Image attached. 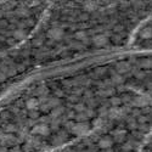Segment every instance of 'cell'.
I'll list each match as a JSON object with an SVG mask.
<instances>
[{
  "instance_id": "cell-1",
  "label": "cell",
  "mask_w": 152,
  "mask_h": 152,
  "mask_svg": "<svg viewBox=\"0 0 152 152\" xmlns=\"http://www.w3.org/2000/svg\"><path fill=\"white\" fill-rule=\"evenodd\" d=\"M71 132L77 136H83L90 132V126L86 122H78L73 124V126L71 128Z\"/></svg>"
},
{
  "instance_id": "cell-2",
  "label": "cell",
  "mask_w": 152,
  "mask_h": 152,
  "mask_svg": "<svg viewBox=\"0 0 152 152\" xmlns=\"http://www.w3.org/2000/svg\"><path fill=\"white\" fill-rule=\"evenodd\" d=\"M150 102H151V99H150V95H147V94L137 95L133 100V105L135 107H146L150 105Z\"/></svg>"
},
{
  "instance_id": "cell-3",
  "label": "cell",
  "mask_w": 152,
  "mask_h": 152,
  "mask_svg": "<svg viewBox=\"0 0 152 152\" xmlns=\"http://www.w3.org/2000/svg\"><path fill=\"white\" fill-rule=\"evenodd\" d=\"M63 34H65L63 33V29L60 27H53L48 31V37L53 40H61Z\"/></svg>"
},
{
  "instance_id": "cell-4",
  "label": "cell",
  "mask_w": 152,
  "mask_h": 152,
  "mask_svg": "<svg viewBox=\"0 0 152 152\" xmlns=\"http://www.w3.org/2000/svg\"><path fill=\"white\" fill-rule=\"evenodd\" d=\"M33 134H37V135H42V136H45L50 133V128L48 124H44V123H40V124H37L34 128H33Z\"/></svg>"
},
{
  "instance_id": "cell-5",
  "label": "cell",
  "mask_w": 152,
  "mask_h": 152,
  "mask_svg": "<svg viewBox=\"0 0 152 152\" xmlns=\"http://www.w3.org/2000/svg\"><path fill=\"white\" fill-rule=\"evenodd\" d=\"M130 63L129 62H126V61H121L118 62L117 65H116V71L118 74H125V73H128L130 71Z\"/></svg>"
},
{
  "instance_id": "cell-6",
  "label": "cell",
  "mask_w": 152,
  "mask_h": 152,
  "mask_svg": "<svg viewBox=\"0 0 152 152\" xmlns=\"http://www.w3.org/2000/svg\"><path fill=\"white\" fill-rule=\"evenodd\" d=\"M108 43V38L104 34H97L93 38V44L97 48H101V46H105L106 44Z\"/></svg>"
},
{
  "instance_id": "cell-7",
  "label": "cell",
  "mask_w": 152,
  "mask_h": 152,
  "mask_svg": "<svg viewBox=\"0 0 152 152\" xmlns=\"http://www.w3.org/2000/svg\"><path fill=\"white\" fill-rule=\"evenodd\" d=\"M113 145V139L110 136H104L99 140V147L104 150H110Z\"/></svg>"
},
{
  "instance_id": "cell-8",
  "label": "cell",
  "mask_w": 152,
  "mask_h": 152,
  "mask_svg": "<svg viewBox=\"0 0 152 152\" xmlns=\"http://www.w3.org/2000/svg\"><path fill=\"white\" fill-rule=\"evenodd\" d=\"M124 115V110L123 108H119V107H112L110 111H108V116L110 118H113V119H116V118H119Z\"/></svg>"
},
{
  "instance_id": "cell-9",
  "label": "cell",
  "mask_w": 152,
  "mask_h": 152,
  "mask_svg": "<svg viewBox=\"0 0 152 152\" xmlns=\"http://www.w3.org/2000/svg\"><path fill=\"white\" fill-rule=\"evenodd\" d=\"M26 107H27L29 111H35L38 107H39V101H38L35 97H31V99L27 100Z\"/></svg>"
},
{
  "instance_id": "cell-10",
  "label": "cell",
  "mask_w": 152,
  "mask_h": 152,
  "mask_svg": "<svg viewBox=\"0 0 152 152\" xmlns=\"http://www.w3.org/2000/svg\"><path fill=\"white\" fill-rule=\"evenodd\" d=\"M83 9L86 11V12H93L95 10H97V3H94V1H85L83 4Z\"/></svg>"
},
{
  "instance_id": "cell-11",
  "label": "cell",
  "mask_w": 152,
  "mask_h": 152,
  "mask_svg": "<svg viewBox=\"0 0 152 152\" xmlns=\"http://www.w3.org/2000/svg\"><path fill=\"white\" fill-rule=\"evenodd\" d=\"M151 35H152V32H151V28L150 27H146V28H144L140 32V37L142 38V39H150Z\"/></svg>"
},
{
  "instance_id": "cell-12",
  "label": "cell",
  "mask_w": 152,
  "mask_h": 152,
  "mask_svg": "<svg viewBox=\"0 0 152 152\" xmlns=\"http://www.w3.org/2000/svg\"><path fill=\"white\" fill-rule=\"evenodd\" d=\"M74 37H75V39L79 40V42H86V39H88V35H86V33H85L84 31L77 32Z\"/></svg>"
},
{
  "instance_id": "cell-13",
  "label": "cell",
  "mask_w": 152,
  "mask_h": 152,
  "mask_svg": "<svg viewBox=\"0 0 152 152\" xmlns=\"http://www.w3.org/2000/svg\"><path fill=\"white\" fill-rule=\"evenodd\" d=\"M24 37H26V33H24L23 29H16V31L14 32V38H15V39H17V40L23 39Z\"/></svg>"
},
{
  "instance_id": "cell-14",
  "label": "cell",
  "mask_w": 152,
  "mask_h": 152,
  "mask_svg": "<svg viewBox=\"0 0 152 152\" xmlns=\"http://www.w3.org/2000/svg\"><path fill=\"white\" fill-rule=\"evenodd\" d=\"M124 135H125V133L123 130H117V132H115V134H113V139H115L116 141H122L124 139Z\"/></svg>"
},
{
  "instance_id": "cell-15",
  "label": "cell",
  "mask_w": 152,
  "mask_h": 152,
  "mask_svg": "<svg viewBox=\"0 0 152 152\" xmlns=\"http://www.w3.org/2000/svg\"><path fill=\"white\" fill-rule=\"evenodd\" d=\"M123 77L121 74H118V73H116V74H113L112 75V82L113 83H116V84H121V83H123Z\"/></svg>"
},
{
  "instance_id": "cell-16",
  "label": "cell",
  "mask_w": 152,
  "mask_h": 152,
  "mask_svg": "<svg viewBox=\"0 0 152 152\" xmlns=\"http://www.w3.org/2000/svg\"><path fill=\"white\" fill-rule=\"evenodd\" d=\"M110 102H111V105L113 107H118L122 104V99H119V97H111Z\"/></svg>"
},
{
  "instance_id": "cell-17",
  "label": "cell",
  "mask_w": 152,
  "mask_h": 152,
  "mask_svg": "<svg viewBox=\"0 0 152 152\" xmlns=\"http://www.w3.org/2000/svg\"><path fill=\"white\" fill-rule=\"evenodd\" d=\"M93 125L95 128H101V126L104 125V119L102 118H96L94 122H93Z\"/></svg>"
},
{
  "instance_id": "cell-18",
  "label": "cell",
  "mask_w": 152,
  "mask_h": 152,
  "mask_svg": "<svg viewBox=\"0 0 152 152\" xmlns=\"http://www.w3.org/2000/svg\"><path fill=\"white\" fill-rule=\"evenodd\" d=\"M62 111H63V108H62V107H60V106H58V107H55V108L53 110V113H51V115H53V117H55V118H56V117H58V116L61 115Z\"/></svg>"
},
{
  "instance_id": "cell-19",
  "label": "cell",
  "mask_w": 152,
  "mask_h": 152,
  "mask_svg": "<svg viewBox=\"0 0 152 152\" xmlns=\"http://www.w3.org/2000/svg\"><path fill=\"white\" fill-rule=\"evenodd\" d=\"M75 110H77V111L80 113V112H84V111H85V107H84V105H82V104H78L77 106H75Z\"/></svg>"
},
{
  "instance_id": "cell-20",
  "label": "cell",
  "mask_w": 152,
  "mask_h": 152,
  "mask_svg": "<svg viewBox=\"0 0 152 152\" xmlns=\"http://www.w3.org/2000/svg\"><path fill=\"white\" fill-rule=\"evenodd\" d=\"M141 66H142V67H145V68H150V66H151L150 60L147 58V60H145V62H141Z\"/></svg>"
},
{
  "instance_id": "cell-21",
  "label": "cell",
  "mask_w": 152,
  "mask_h": 152,
  "mask_svg": "<svg viewBox=\"0 0 152 152\" xmlns=\"http://www.w3.org/2000/svg\"><path fill=\"white\" fill-rule=\"evenodd\" d=\"M15 129H16V128H15V125H11V124H10V125H7V128H6V130H7V132H14Z\"/></svg>"
},
{
  "instance_id": "cell-22",
  "label": "cell",
  "mask_w": 152,
  "mask_h": 152,
  "mask_svg": "<svg viewBox=\"0 0 152 152\" xmlns=\"http://www.w3.org/2000/svg\"><path fill=\"white\" fill-rule=\"evenodd\" d=\"M6 79V75L4 74V73H0V83H1V82H4Z\"/></svg>"
}]
</instances>
